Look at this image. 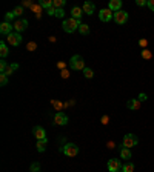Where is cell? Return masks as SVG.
<instances>
[{
    "mask_svg": "<svg viewBox=\"0 0 154 172\" xmlns=\"http://www.w3.org/2000/svg\"><path fill=\"white\" fill-rule=\"evenodd\" d=\"M82 25V22L80 20H76V19H73V17H69V19H66V20H63V23H62V28H63V31L65 32H74L76 29H79V26Z\"/></svg>",
    "mask_w": 154,
    "mask_h": 172,
    "instance_id": "1",
    "label": "cell"
},
{
    "mask_svg": "<svg viewBox=\"0 0 154 172\" xmlns=\"http://www.w3.org/2000/svg\"><path fill=\"white\" fill-rule=\"evenodd\" d=\"M69 65H71V69H74V71H83L85 69V60L80 55H73Z\"/></svg>",
    "mask_w": 154,
    "mask_h": 172,
    "instance_id": "2",
    "label": "cell"
},
{
    "mask_svg": "<svg viewBox=\"0 0 154 172\" xmlns=\"http://www.w3.org/2000/svg\"><path fill=\"white\" fill-rule=\"evenodd\" d=\"M62 151H63V154H65L66 157H76V155L79 154V146L74 144V143H66V144L62 147Z\"/></svg>",
    "mask_w": 154,
    "mask_h": 172,
    "instance_id": "3",
    "label": "cell"
},
{
    "mask_svg": "<svg viewBox=\"0 0 154 172\" xmlns=\"http://www.w3.org/2000/svg\"><path fill=\"white\" fill-rule=\"evenodd\" d=\"M137 141H139V140H137V137H136L134 134H126V135L123 137V140H122V146L129 149V147H134V146L137 144Z\"/></svg>",
    "mask_w": 154,
    "mask_h": 172,
    "instance_id": "4",
    "label": "cell"
},
{
    "mask_svg": "<svg viewBox=\"0 0 154 172\" xmlns=\"http://www.w3.org/2000/svg\"><path fill=\"white\" fill-rule=\"evenodd\" d=\"M6 40L10 42L11 46H19L22 42V34L20 32H11L10 36H6Z\"/></svg>",
    "mask_w": 154,
    "mask_h": 172,
    "instance_id": "5",
    "label": "cell"
},
{
    "mask_svg": "<svg viewBox=\"0 0 154 172\" xmlns=\"http://www.w3.org/2000/svg\"><path fill=\"white\" fill-rule=\"evenodd\" d=\"M108 170H109V172H120V170H122L120 160H117V158H111V160L108 161Z\"/></svg>",
    "mask_w": 154,
    "mask_h": 172,
    "instance_id": "6",
    "label": "cell"
},
{
    "mask_svg": "<svg viewBox=\"0 0 154 172\" xmlns=\"http://www.w3.org/2000/svg\"><path fill=\"white\" fill-rule=\"evenodd\" d=\"M128 20V13H125V11H117V13H114V22L117 23V25H123L125 22Z\"/></svg>",
    "mask_w": 154,
    "mask_h": 172,
    "instance_id": "7",
    "label": "cell"
},
{
    "mask_svg": "<svg viewBox=\"0 0 154 172\" xmlns=\"http://www.w3.org/2000/svg\"><path fill=\"white\" fill-rule=\"evenodd\" d=\"M99 19H100L102 22H109L111 19H114V14H113L111 10L105 8V10H100V13H99Z\"/></svg>",
    "mask_w": 154,
    "mask_h": 172,
    "instance_id": "8",
    "label": "cell"
},
{
    "mask_svg": "<svg viewBox=\"0 0 154 172\" xmlns=\"http://www.w3.org/2000/svg\"><path fill=\"white\" fill-rule=\"evenodd\" d=\"M54 121H56V124L63 126V124H66V123H68V115H66V114H63V112H57V114L54 115Z\"/></svg>",
    "mask_w": 154,
    "mask_h": 172,
    "instance_id": "9",
    "label": "cell"
},
{
    "mask_svg": "<svg viewBox=\"0 0 154 172\" xmlns=\"http://www.w3.org/2000/svg\"><path fill=\"white\" fill-rule=\"evenodd\" d=\"M33 134H34V137H36L37 140H43V138H46V132H45V129H43L42 126H34Z\"/></svg>",
    "mask_w": 154,
    "mask_h": 172,
    "instance_id": "10",
    "label": "cell"
},
{
    "mask_svg": "<svg viewBox=\"0 0 154 172\" xmlns=\"http://www.w3.org/2000/svg\"><path fill=\"white\" fill-rule=\"evenodd\" d=\"M28 28V20H25V19H20V20H17L16 23H14V29L17 31V32H22V31H25Z\"/></svg>",
    "mask_w": 154,
    "mask_h": 172,
    "instance_id": "11",
    "label": "cell"
},
{
    "mask_svg": "<svg viewBox=\"0 0 154 172\" xmlns=\"http://www.w3.org/2000/svg\"><path fill=\"white\" fill-rule=\"evenodd\" d=\"M13 28H14V25H11L8 22H3L2 25H0V32H2L3 36H10L11 31H13Z\"/></svg>",
    "mask_w": 154,
    "mask_h": 172,
    "instance_id": "12",
    "label": "cell"
},
{
    "mask_svg": "<svg viewBox=\"0 0 154 172\" xmlns=\"http://www.w3.org/2000/svg\"><path fill=\"white\" fill-rule=\"evenodd\" d=\"M120 8H122V0H111V2L108 3V10H111L114 13L120 11Z\"/></svg>",
    "mask_w": 154,
    "mask_h": 172,
    "instance_id": "13",
    "label": "cell"
},
{
    "mask_svg": "<svg viewBox=\"0 0 154 172\" xmlns=\"http://www.w3.org/2000/svg\"><path fill=\"white\" fill-rule=\"evenodd\" d=\"M94 11H96V6H94L93 2H85V3H83V13H85V14L91 16Z\"/></svg>",
    "mask_w": 154,
    "mask_h": 172,
    "instance_id": "14",
    "label": "cell"
},
{
    "mask_svg": "<svg viewBox=\"0 0 154 172\" xmlns=\"http://www.w3.org/2000/svg\"><path fill=\"white\" fill-rule=\"evenodd\" d=\"M82 14H83V10H82V8H79V6H74V8L71 10V17H73V19H76V20H80Z\"/></svg>",
    "mask_w": 154,
    "mask_h": 172,
    "instance_id": "15",
    "label": "cell"
},
{
    "mask_svg": "<svg viewBox=\"0 0 154 172\" xmlns=\"http://www.w3.org/2000/svg\"><path fill=\"white\" fill-rule=\"evenodd\" d=\"M126 106H128V109H139V106H140V101L137 100V98H132V100H128V103H126Z\"/></svg>",
    "mask_w": 154,
    "mask_h": 172,
    "instance_id": "16",
    "label": "cell"
},
{
    "mask_svg": "<svg viewBox=\"0 0 154 172\" xmlns=\"http://www.w3.org/2000/svg\"><path fill=\"white\" fill-rule=\"evenodd\" d=\"M46 144H48V140L43 138V140H37V151L39 152H43L46 149Z\"/></svg>",
    "mask_w": 154,
    "mask_h": 172,
    "instance_id": "17",
    "label": "cell"
},
{
    "mask_svg": "<svg viewBox=\"0 0 154 172\" xmlns=\"http://www.w3.org/2000/svg\"><path fill=\"white\" fill-rule=\"evenodd\" d=\"M120 157H122L123 160H129V158H131V151H129L128 147H122V149H120Z\"/></svg>",
    "mask_w": 154,
    "mask_h": 172,
    "instance_id": "18",
    "label": "cell"
},
{
    "mask_svg": "<svg viewBox=\"0 0 154 172\" xmlns=\"http://www.w3.org/2000/svg\"><path fill=\"white\" fill-rule=\"evenodd\" d=\"M8 52H10V51H8L6 43H5V42H2V43H0V55H2V57L5 59V57L8 55Z\"/></svg>",
    "mask_w": 154,
    "mask_h": 172,
    "instance_id": "19",
    "label": "cell"
},
{
    "mask_svg": "<svg viewBox=\"0 0 154 172\" xmlns=\"http://www.w3.org/2000/svg\"><path fill=\"white\" fill-rule=\"evenodd\" d=\"M79 32H80L82 36H86V34H89V26H88L86 23H82V25L79 26Z\"/></svg>",
    "mask_w": 154,
    "mask_h": 172,
    "instance_id": "20",
    "label": "cell"
},
{
    "mask_svg": "<svg viewBox=\"0 0 154 172\" xmlns=\"http://www.w3.org/2000/svg\"><path fill=\"white\" fill-rule=\"evenodd\" d=\"M65 5V0H53V8L54 10H62Z\"/></svg>",
    "mask_w": 154,
    "mask_h": 172,
    "instance_id": "21",
    "label": "cell"
},
{
    "mask_svg": "<svg viewBox=\"0 0 154 172\" xmlns=\"http://www.w3.org/2000/svg\"><path fill=\"white\" fill-rule=\"evenodd\" d=\"M40 6L46 8V11H48L49 8H53V2H51V0H40Z\"/></svg>",
    "mask_w": 154,
    "mask_h": 172,
    "instance_id": "22",
    "label": "cell"
},
{
    "mask_svg": "<svg viewBox=\"0 0 154 172\" xmlns=\"http://www.w3.org/2000/svg\"><path fill=\"white\" fill-rule=\"evenodd\" d=\"M122 170H123V172H132V170H134V164H132V163H125V164L122 166Z\"/></svg>",
    "mask_w": 154,
    "mask_h": 172,
    "instance_id": "23",
    "label": "cell"
},
{
    "mask_svg": "<svg viewBox=\"0 0 154 172\" xmlns=\"http://www.w3.org/2000/svg\"><path fill=\"white\" fill-rule=\"evenodd\" d=\"M83 75L86 77V78H93V75H94V72L89 69V68H85L83 69Z\"/></svg>",
    "mask_w": 154,
    "mask_h": 172,
    "instance_id": "24",
    "label": "cell"
},
{
    "mask_svg": "<svg viewBox=\"0 0 154 172\" xmlns=\"http://www.w3.org/2000/svg\"><path fill=\"white\" fill-rule=\"evenodd\" d=\"M6 83H8V75L0 74V85H2V86H6Z\"/></svg>",
    "mask_w": 154,
    "mask_h": 172,
    "instance_id": "25",
    "label": "cell"
},
{
    "mask_svg": "<svg viewBox=\"0 0 154 172\" xmlns=\"http://www.w3.org/2000/svg\"><path fill=\"white\" fill-rule=\"evenodd\" d=\"M14 17H16V14H14V13H6V14H5V22H8V23H10L11 20H14Z\"/></svg>",
    "mask_w": 154,
    "mask_h": 172,
    "instance_id": "26",
    "label": "cell"
},
{
    "mask_svg": "<svg viewBox=\"0 0 154 172\" xmlns=\"http://www.w3.org/2000/svg\"><path fill=\"white\" fill-rule=\"evenodd\" d=\"M6 68H8V63H6L5 60H2V62H0V72L3 74V72L6 71Z\"/></svg>",
    "mask_w": 154,
    "mask_h": 172,
    "instance_id": "27",
    "label": "cell"
},
{
    "mask_svg": "<svg viewBox=\"0 0 154 172\" xmlns=\"http://www.w3.org/2000/svg\"><path fill=\"white\" fill-rule=\"evenodd\" d=\"M13 13L16 14V17H19V16H22V14H23V8H22V6H17Z\"/></svg>",
    "mask_w": 154,
    "mask_h": 172,
    "instance_id": "28",
    "label": "cell"
},
{
    "mask_svg": "<svg viewBox=\"0 0 154 172\" xmlns=\"http://www.w3.org/2000/svg\"><path fill=\"white\" fill-rule=\"evenodd\" d=\"M63 16H65V11H63V8H62V10H56V17L62 19Z\"/></svg>",
    "mask_w": 154,
    "mask_h": 172,
    "instance_id": "29",
    "label": "cell"
},
{
    "mask_svg": "<svg viewBox=\"0 0 154 172\" xmlns=\"http://www.w3.org/2000/svg\"><path fill=\"white\" fill-rule=\"evenodd\" d=\"M142 57H143V59H151V52H149L148 49H143V51H142Z\"/></svg>",
    "mask_w": 154,
    "mask_h": 172,
    "instance_id": "30",
    "label": "cell"
},
{
    "mask_svg": "<svg viewBox=\"0 0 154 172\" xmlns=\"http://www.w3.org/2000/svg\"><path fill=\"white\" fill-rule=\"evenodd\" d=\"M13 72H14V68H13V66H8V68H6V71H5V72H3V74H5V75H8V77H10V75H11V74H13Z\"/></svg>",
    "mask_w": 154,
    "mask_h": 172,
    "instance_id": "31",
    "label": "cell"
},
{
    "mask_svg": "<svg viewBox=\"0 0 154 172\" xmlns=\"http://www.w3.org/2000/svg\"><path fill=\"white\" fill-rule=\"evenodd\" d=\"M39 169H40V164H39V163L31 164V170H33V172H39Z\"/></svg>",
    "mask_w": 154,
    "mask_h": 172,
    "instance_id": "32",
    "label": "cell"
},
{
    "mask_svg": "<svg viewBox=\"0 0 154 172\" xmlns=\"http://www.w3.org/2000/svg\"><path fill=\"white\" fill-rule=\"evenodd\" d=\"M148 8L154 13V0H148Z\"/></svg>",
    "mask_w": 154,
    "mask_h": 172,
    "instance_id": "33",
    "label": "cell"
},
{
    "mask_svg": "<svg viewBox=\"0 0 154 172\" xmlns=\"http://www.w3.org/2000/svg\"><path fill=\"white\" fill-rule=\"evenodd\" d=\"M136 3H137L139 6H145V5L148 6V2H145V0H137V2H136Z\"/></svg>",
    "mask_w": 154,
    "mask_h": 172,
    "instance_id": "34",
    "label": "cell"
},
{
    "mask_svg": "<svg viewBox=\"0 0 154 172\" xmlns=\"http://www.w3.org/2000/svg\"><path fill=\"white\" fill-rule=\"evenodd\" d=\"M146 98H148L146 94H139V98H137V100H139V101H145Z\"/></svg>",
    "mask_w": 154,
    "mask_h": 172,
    "instance_id": "35",
    "label": "cell"
},
{
    "mask_svg": "<svg viewBox=\"0 0 154 172\" xmlns=\"http://www.w3.org/2000/svg\"><path fill=\"white\" fill-rule=\"evenodd\" d=\"M46 13H48L49 16H56V10H54V8H49V10H48Z\"/></svg>",
    "mask_w": 154,
    "mask_h": 172,
    "instance_id": "36",
    "label": "cell"
},
{
    "mask_svg": "<svg viewBox=\"0 0 154 172\" xmlns=\"http://www.w3.org/2000/svg\"><path fill=\"white\" fill-rule=\"evenodd\" d=\"M108 121H109V118H108L106 115H103V117H102V123H103V124H108Z\"/></svg>",
    "mask_w": 154,
    "mask_h": 172,
    "instance_id": "37",
    "label": "cell"
},
{
    "mask_svg": "<svg viewBox=\"0 0 154 172\" xmlns=\"http://www.w3.org/2000/svg\"><path fill=\"white\" fill-rule=\"evenodd\" d=\"M28 49H30V51H34V49H36V43H30V45H28Z\"/></svg>",
    "mask_w": 154,
    "mask_h": 172,
    "instance_id": "38",
    "label": "cell"
},
{
    "mask_svg": "<svg viewBox=\"0 0 154 172\" xmlns=\"http://www.w3.org/2000/svg\"><path fill=\"white\" fill-rule=\"evenodd\" d=\"M139 43H140V46H143V48H145V46L148 45V43H146V40H140Z\"/></svg>",
    "mask_w": 154,
    "mask_h": 172,
    "instance_id": "39",
    "label": "cell"
},
{
    "mask_svg": "<svg viewBox=\"0 0 154 172\" xmlns=\"http://www.w3.org/2000/svg\"><path fill=\"white\" fill-rule=\"evenodd\" d=\"M11 66H13V68H14V71H17V69H19V65H17V63H13V65H11Z\"/></svg>",
    "mask_w": 154,
    "mask_h": 172,
    "instance_id": "40",
    "label": "cell"
}]
</instances>
